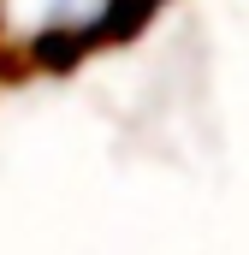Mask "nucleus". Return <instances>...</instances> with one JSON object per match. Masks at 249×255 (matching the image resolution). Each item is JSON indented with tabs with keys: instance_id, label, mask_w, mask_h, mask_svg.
<instances>
[{
	"instance_id": "nucleus-1",
	"label": "nucleus",
	"mask_w": 249,
	"mask_h": 255,
	"mask_svg": "<svg viewBox=\"0 0 249 255\" xmlns=\"http://www.w3.org/2000/svg\"><path fill=\"white\" fill-rule=\"evenodd\" d=\"M154 6H160V0H107V12H101L89 30H95V42H119V36H136V30L154 18Z\"/></svg>"
}]
</instances>
